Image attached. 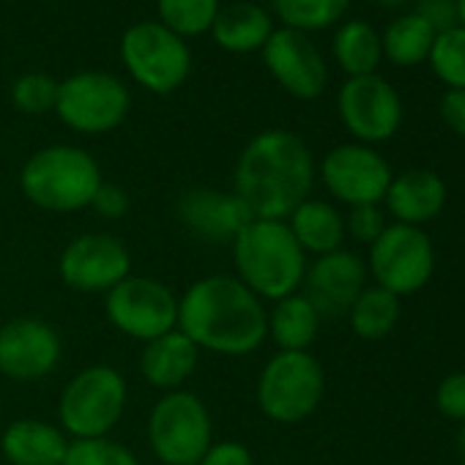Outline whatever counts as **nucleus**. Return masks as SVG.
I'll return each instance as SVG.
<instances>
[{
  "label": "nucleus",
  "mask_w": 465,
  "mask_h": 465,
  "mask_svg": "<svg viewBox=\"0 0 465 465\" xmlns=\"http://www.w3.org/2000/svg\"><path fill=\"white\" fill-rule=\"evenodd\" d=\"M318 178V164L307 140L291 129L258 132L232 167V192L252 219H288Z\"/></svg>",
  "instance_id": "f257e3e1"
},
{
  "label": "nucleus",
  "mask_w": 465,
  "mask_h": 465,
  "mask_svg": "<svg viewBox=\"0 0 465 465\" xmlns=\"http://www.w3.org/2000/svg\"><path fill=\"white\" fill-rule=\"evenodd\" d=\"M178 331L203 353L242 359L269 340L266 304L232 274H208L178 296Z\"/></svg>",
  "instance_id": "f03ea898"
},
{
  "label": "nucleus",
  "mask_w": 465,
  "mask_h": 465,
  "mask_svg": "<svg viewBox=\"0 0 465 465\" xmlns=\"http://www.w3.org/2000/svg\"><path fill=\"white\" fill-rule=\"evenodd\" d=\"M232 277L244 282L263 304L302 291L307 255L282 219H250L230 244Z\"/></svg>",
  "instance_id": "7ed1b4c3"
},
{
  "label": "nucleus",
  "mask_w": 465,
  "mask_h": 465,
  "mask_svg": "<svg viewBox=\"0 0 465 465\" xmlns=\"http://www.w3.org/2000/svg\"><path fill=\"white\" fill-rule=\"evenodd\" d=\"M102 181L99 162L85 148L66 143L39 148L20 170L25 200L47 213H77L91 208Z\"/></svg>",
  "instance_id": "20e7f679"
},
{
  "label": "nucleus",
  "mask_w": 465,
  "mask_h": 465,
  "mask_svg": "<svg viewBox=\"0 0 465 465\" xmlns=\"http://www.w3.org/2000/svg\"><path fill=\"white\" fill-rule=\"evenodd\" d=\"M129 402V383L113 364H88L77 370L58 397V427L69 440L110 438Z\"/></svg>",
  "instance_id": "39448f33"
},
{
  "label": "nucleus",
  "mask_w": 465,
  "mask_h": 465,
  "mask_svg": "<svg viewBox=\"0 0 465 465\" xmlns=\"http://www.w3.org/2000/svg\"><path fill=\"white\" fill-rule=\"evenodd\" d=\"M326 372L310 351H277L255 383L258 411L274 424H302L323 402Z\"/></svg>",
  "instance_id": "423d86ee"
},
{
  "label": "nucleus",
  "mask_w": 465,
  "mask_h": 465,
  "mask_svg": "<svg viewBox=\"0 0 465 465\" xmlns=\"http://www.w3.org/2000/svg\"><path fill=\"white\" fill-rule=\"evenodd\" d=\"M145 440L159 465H197L213 443V419L189 389L159 394L145 421Z\"/></svg>",
  "instance_id": "0eeeda50"
},
{
  "label": "nucleus",
  "mask_w": 465,
  "mask_h": 465,
  "mask_svg": "<svg viewBox=\"0 0 465 465\" xmlns=\"http://www.w3.org/2000/svg\"><path fill=\"white\" fill-rule=\"evenodd\" d=\"M121 61L126 74L148 94L170 96L192 74V50L186 39L159 20H143L124 31Z\"/></svg>",
  "instance_id": "6e6552de"
},
{
  "label": "nucleus",
  "mask_w": 465,
  "mask_h": 465,
  "mask_svg": "<svg viewBox=\"0 0 465 465\" xmlns=\"http://www.w3.org/2000/svg\"><path fill=\"white\" fill-rule=\"evenodd\" d=\"M53 113L77 134H110L129 118L132 94L121 77L102 69H85L58 83Z\"/></svg>",
  "instance_id": "1a4fd4ad"
},
{
  "label": "nucleus",
  "mask_w": 465,
  "mask_h": 465,
  "mask_svg": "<svg viewBox=\"0 0 465 465\" xmlns=\"http://www.w3.org/2000/svg\"><path fill=\"white\" fill-rule=\"evenodd\" d=\"M104 318L118 334L145 345L178 329V296L162 280L129 274L104 293Z\"/></svg>",
  "instance_id": "9d476101"
},
{
  "label": "nucleus",
  "mask_w": 465,
  "mask_h": 465,
  "mask_svg": "<svg viewBox=\"0 0 465 465\" xmlns=\"http://www.w3.org/2000/svg\"><path fill=\"white\" fill-rule=\"evenodd\" d=\"M367 250V274L397 299L419 293L435 272V250L421 227L391 222Z\"/></svg>",
  "instance_id": "9b49d317"
},
{
  "label": "nucleus",
  "mask_w": 465,
  "mask_h": 465,
  "mask_svg": "<svg viewBox=\"0 0 465 465\" xmlns=\"http://www.w3.org/2000/svg\"><path fill=\"white\" fill-rule=\"evenodd\" d=\"M132 274V252L113 232H80L58 255L64 288L83 296H104Z\"/></svg>",
  "instance_id": "f8f14e48"
},
{
  "label": "nucleus",
  "mask_w": 465,
  "mask_h": 465,
  "mask_svg": "<svg viewBox=\"0 0 465 465\" xmlns=\"http://www.w3.org/2000/svg\"><path fill=\"white\" fill-rule=\"evenodd\" d=\"M337 115L345 126V132L353 137V143L361 145H378L391 140L405 118L402 96L397 88L381 77H348L337 94Z\"/></svg>",
  "instance_id": "ddd939ff"
},
{
  "label": "nucleus",
  "mask_w": 465,
  "mask_h": 465,
  "mask_svg": "<svg viewBox=\"0 0 465 465\" xmlns=\"http://www.w3.org/2000/svg\"><path fill=\"white\" fill-rule=\"evenodd\" d=\"M318 178L337 203L356 208L381 205L394 173L372 145L342 143L321 159Z\"/></svg>",
  "instance_id": "4468645a"
},
{
  "label": "nucleus",
  "mask_w": 465,
  "mask_h": 465,
  "mask_svg": "<svg viewBox=\"0 0 465 465\" xmlns=\"http://www.w3.org/2000/svg\"><path fill=\"white\" fill-rule=\"evenodd\" d=\"M64 361L61 331L34 315L12 318L0 326V375L15 383H39Z\"/></svg>",
  "instance_id": "2eb2a0df"
},
{
  "label": "nucleus",
  "mask_w": 465,
  "mask_h": 465,
  "mask_svg": "<svg viewBox=\"0 0 465 465\" xmlns=\"http://www.w3.org/2000/svg\"><path fill=\"white\" fill-rule=\"evenodd\" d=\"M274 83L299 102H315L329 88V64L321 47L299 31L277 28L261 50Z\"/></svg>",
  "instance_id": "dca6fc26"
},
{
  "label": "nucleus",
  "mask_w": 465,
  "mask_h": 465,
  "mask_svg": "<svg viewBox=\"0 0 465 465\" xmlns=\"http://www.w3.org/2000/svg\"><path fill=\"white\" fill-rule=\"evenodd\" d=\"M175 219L192 239L211 247H230L252 216L232 189L222 192L211 186H192L178 194Z\"/></svg>",
  "instance_id": "f3484780"
},
{
  "label": "nucleus",
  "mask_w": 465,
  "mask_h": 465,
  "mask_svg": "<svg viewBox=\"0 0 465 465\" xmlns=\"http://www.w3.org/2000/svg\"><path fill=\"white\" fill-rule=\"evenodd\" d=\"M367 280L364 258L342 247L307 263L302 293L312 302L321 318H340L348 315L359 293L367 288Z\"/></svg>",
  "instance_id": "a211bd4d"
},
{
  "label": "nucleus",
  "mask_w": 465,
  "mask_h": 465,
  "mask_svg": "<svg viewBox=\"0 0 465 465\" xmlns=\"http://www.w3.org/2000/svg\"><path fill=\"white\" fill-rule=\"evenodd\" d=\"M446 197L449 189L438 173L424 167H411L391 178L383 205L397 224L421 227L443 211Z\"/></svg>",
  "instance_id": "6ab92c4d"
},
{
  "label": "nucleus",
  "mask_w": 465,
  "mask_h": 465,
  "mask_svg": "<svg viewBox=\"0 0 465 465\" xmlns=\"http://www.w3.org/2000/svg\"><path fill=\"white\" fill-rule=\"evenodd\" d=\"M69 443L58 421L39 416L15 419L0 432V454L9 465H61Z\"/></svg>",
  "instance_id": "aec40b11"
},
{
  "label": "nucleus",
  "mask_w": 465,
  "mask_h": 465,
  "mask_svg": "<svg viewBox=\"0 0 465 465\" xmlns=\"http://www.w3.org/2000/svg\"><path fill=\"white\" fill-rule=\"evenodd\" d=\"M200 348L178 329L151 340L143 345L140 353V375L143 381L167 394V391H178L189 383V378L197 372L200 367Z\"/></svg>",
  "instance_id": "412c9836"
},
{
  "label": "nucleus",
  "mask_w": 465,
  "mask_h": 465,
  "mask_svg": "<svg viewBox=\"0 0 465 465\" xmlns=\"http://www.w3.org/2000/svg\"><path fill=\"white\" fill-rule=\"evenodd\" d=\"M274 31V17L266 6L252 4V0H239V4H227L219 9L211 25V39L224 53L247 55L261 53Z\"/></svg>",
  "instance_id": "4be33fe9"
},
{
  "label": "nucleus",
  "mask_w": 465,
  "mask_h": 465,
  "mask_svg": "<svg viewBox=\"0 0 465 465\" xmlns=\"http://www.w3.org/2000/svg\"><path fill=\"white\" fill-rule=\"evenodd\" d=\"M285 222H288L293 239L299 242V247L304 250L307 258L310 255L321 258V255L337 252V250H342V244L348 239L345 236V216L329 200L307 197Z\"/></svg>",
  "instance_id": "5701e85b"
},
{
  "label": "nucleus",
  "mask_w": 465,
  "mask_h": 465,
  "mask_svg": "<svg viewBox=\"0 0 465 465\" xmlns=\"http://www.w3.org/2000/svg\"><path fill=\"white\" fill-rule=\"evenodd\" d=\"M321 323L323 318L302 291L274 302L272 310H266L269 340L280 351H310L321 334Z\"/></svg>",
  "instance_id": "b1692460"
},
{
  "label": "nucleus",
  "mask_w": 465,
  "mask_h": 465,
  "mask_svg": "<svg viewBox=\"0 0 465 465\" xmlns=\"http://www.w3.org/2000/svg\"><path fill=\"white\" fill-rule=\"evenodd\" d=\"M331 58L345 77L378 74L383 64L381 31L367 20H342L331 36Z\"/></svg>",
  "instance_id": "393cba45"
},
{
  "label": "nucleus",
  "mask_w": 465,
  "mask_h": 465,
  "mask_svg": "<svg viewBox=\"0 0 465 465\" xmlns=\"http://www.w3.org/2000/svg\"><path fill=\"white\" fill-rule=\"evenodd\" d=\"M432 42H435V31L416 12L397 15L381 31L383 61H389L397 69H413L427 64Z\"/></svg>",
  "instance_id": "a878e982"
},
{
  "label": "nucleus",
  "mask_w": 465,
  "mask_h": 465,
  "mask_svg": "<svg viewBox=\"0 0 465 465\" xmlns=\"http://www.w3.org/2000/svg\"><path fill=\"white\" fill-rule=\"evenodd\" d=\"M400 321V299L378 285H367L353 307L348 310V323L359 340L378 342L386 340Z\"/></svg>",
  "instance_id": "bb28decb"
},
{
  "label": "nucleus",
  "mask_w": 465,
  "mask_h": 465,
  "mask_svg": "<svg viewBox=\"0 0 465 465\" xmlns=\"http://www.w3.org/2000/svg\"><path fill=\"white\" fill-rule=\"evenodd\" d=\"M353 0H272V15L282 28L299 34H321L340 25Z\"/></svg>",
  "instance_id": "cd10ccee"
},
{
  "label": "nucleus",
  "mask_w": 465,
  "mask_h": 465,
  "mask_svg": "<svg viewBox=\"0 0 465 465\" xmlns=\"http://www.w3.org/2000/svg\"><path fill=\"white\" fill-rule=\"evenodd\" d=\"M222 0H156L159 23L181 39L211 34Z\"/></svg>",
  "instance_id": "c85d7f7f"
},
{
  "label": "nucleus",
  "mask_w": 465,
  "mask_h": 465,
  "mask_svg": "<svg viewBox=\"0 0 465 465\" xmlns=\"http://www.w3.org/2000/svg\"><path fill=\"white\" fill-rule=\"evenodd\" d=\"M427 64L446 91H465V28L454 25L435 34Z\"/></svg>",
  "instance_id": "c756f323"
},
{
  "label": "nucleus",
  "mask_w": 465,
  "mask_h": 465,
  "mask_svg": "<svg viewBox=\"0 0 465 465\" xmlns=\"http://www.w3.org/2000/svg\"><path fill=\"white\" fill-rule=\"evenodd\" d=\"M58 80L47 72H28L12 85V104L25 115H45L55 110Z\"/></svg>",
  "instance_id": "7c9ffc66"
},
{
  "label": "nucleus",
  "mask_w": 465,
  "mask_h": 465,
  "mask_svg": "<svg viewBox=\"0 0 465 465\" xmlns=\"http://www.w3.org/2000/svg\"><path fill=\"white\" fill-rule=\"evenodd\" d=\"M61 465H140L132 449L113 438L72 440Z\"/></svg>",
  "instance_id": "2f4dec72"
},
{
  "label": "nucleus",
  "mask_w": 465,
  "mask_h": 465,
  "mask_svg": "<svg viewBox=\"0 0 465 465\" xmlns=\"http://www.w3.org/2000/svg\"><path fill=\"white\" fill-rule=\"evenodd\" d=\"M389 227L383 205H356L345 213V236L356 244L372 247Z\"/></svg>",
  "instance_id": "473e14b6"
},
{
  "label": "nucleus",
  "mask_w": 465,
  "mask_h": 465,
  "mask_svg": "<svg viewBox=\"0 0 465 465\" xmlns=\"http://www.w3.org/2000/svg\"><path fill=\"white\" fill-rule=\"evenodd\" d=\"M435 408L440 411V416L465 424V372H451L438 383Z\"/></svg>",
  "instance_id": "72a5a7b5"
},
{
  "label": "nucleus",
  "mask_w": 465,
  "mask_h": 465,
  "mask_svg": "<svg viewBox=\"0 0 465 465\" xmlns=\"http://www.w3.org/2000/svg\"><path fill=\"white\" fill-rule=\"evenodd\" d=\"M94 213L107 219V222H118L129 213L132 208V197L124 186L118 183H110V181H102V186L96 189L94 194V203H91Z\"/></svg>",
  "instance_id": "f704fd0d"
},
{
  "label": "nucleus",
  "mask_w": 465,
  "mask_h": 465,
  "mask_svg": "<svg viewBox=\"0 0 465 465\" xmlns=\"http://www.w3.org/2000/svg\"><path fill=\"white\" fill-rule=\"evenodd\" d=\"M197 465H255V457L250 446L236 438H213V443L205 449Z\"/></svg>",
  "instance_id": "c9c22d12"
},
{
  "label": "nucleus",
  "mask_w": 465,
  "mask_h": 465,
  "mask_svg": "<svg viewBox=\"0 0 465 465\" xmlns=\"http://www.w3.org/2000/svg\"><path fill=\"white\" fill-rule=\"evenodd\" d=\"M413 12L435 31H449L454 28V0H413Z\"/></svg>",
  "instance_id": "e433bc0d"
},
{
  "label": "nucleus",
  "mask_w": 465,
  "mask_h": 465,
  "mask_svg": "<svg viewBox=\"0 0 465 465\" xmlns=\"http://www.w3.org/2000/svg\"><path fill=\"white\" fill-rule=\"evenodd\" d=\"M438 113L457 137H465V91H443Z\"/></svg>",
  "instance_id": "4c0bfd02"
},
{
  "label": "nucleus",
  "mask_w": 465,
  "mask_h": 465,
  "mask_svg": "<svg viewBox=\"0 0 465 465\" xmlns=\"http://www.w3.org/2000/svg\"><path fill=\"white\" fill-rule=\"evenodd\" d=\"M367 4L378 6V9H389V12H397V9H405L413 0H367Z\"/></svg>",
  "instance_id": "58836bf2"
},
{
  "label": "nucleus",
  "mask_w": 465,
  "mask_h": 465,
  "mask_svg": "<svg viewBox=\"0 0 465 465\" xmlns=\"http://www.w3.org/2000/svg\"><path fill=\"white\" fill-rule=\"evenodd\" d=\"M454 23L465 28V0H454Z\"/></svg>",
  "instance_id": "ea45409f"
},
{
  "label": "nucleus",
  "mask_w": 465,
  "mask_h": 465,
  "mask_svg": "<svg viewBox=\"0 0 465 465\" xmlns=\"http://www.w3.org/2000/svg\"><path fill=\"white\" fill-rule=\"evenodd\" d=\"M457 460L460 465H465V424L460 427V435H457Z\"/></svg>",
  "instance_id": "a19ab883"
}]
</instances>
